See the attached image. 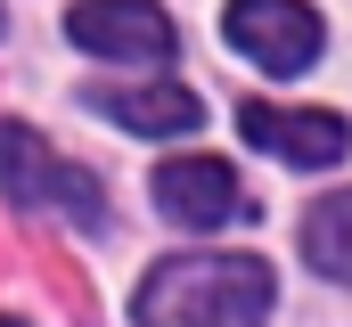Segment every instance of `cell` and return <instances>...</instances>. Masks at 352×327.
Here are the masks:
<instances>
[{"label":"cell","instance_id":"6da1fadb","mask_svg":"<svg viewBox=\"0 0 352 327\" xmlns=\"http://www.w3.org/2000/svg\"><path fill=\"white\" fill-rule=\"evenodd\" d=\"M140 327H263L270 319V262L254 253H173L148 270Z\"/></svg>","mask_w":352,"mask_h":327},{"label":"cell","instance_id":"7a4b0ae2","mask_svg":"<svg viewBox=\"0 0 352 327\" xmlns=\"http://www.w3.org/2000/svg\"><path fill=\"white\" fill-rule=\"evenodd\" d=\"M0 196L16 213H66L74 229H107V188L98 172L66 164L33 123H0Z\"/></svg>","mask_w":352,"mask_h":327},{"label":"cell","instance_id":"3957f363","mask_svg":"<svg viewBox=\"0 0 352 327\" xmlns=\"http://www.w3.org/2000/svg\"><path fill=\"white\" fill-rule=\"evenodd\" d=\"M221 33L263 74H303L320 58V8L311 0H230L221 8Z\"/></svg>","mask_w":352,"mask_h":327},{"label":"cell","instance_id":"277c9868","mask_svg":"<svg viewBox=\"0 0 352 327\" xmlns=\"http://www.w3.org/2000/svg\"><path fill=\"white\" fill-rule=\"evenodd\" d=\"M66 41L90 49V58H140V66H164V58L180 49L173 16H164L156 0H74Z\"/></svg>","mask_w":352,"mask_h":327},{"label":"cell","instance_id":"5b68a950","mask_svg":"<svg viewBox=\"0 0 352 327\" xmlns=\"http://www.w3.org/2000/svg\"><path fill=\"white\" fill-rule=\"evenodd\" d=\"M148 196H156V213L180 221V229H221V221L246 213V188H238V172H230L221 156H173V164H156Z\"/></svg>","mask_w":352,"mask_h":327},{"label":"cell","instance_id":"8992f818","mask_svg":"<svg viewBox=\"0 0 352 327\" xmlns=\"http://www.w3.org/2000/svg\"><path fill=\"white\" fill-rule=\"evenodd\" d=\"M238 131L254 139V148H270L278 164H295V172H320V164H344L352 148V131H344V115H328V106H246L238 115Z\"/></svg>","mask_w":352,"mask_h":327},{"label":"cell","instance_id":"52a82bcc","mask_svg":"<svg viewBox=\"0 0 352 327\" xmlns=\"http://www.w3.org/2000/svg\"><path fill=\"white\" fill-rule=\"evenodd\" d=\"M82 98H90V115H107V123H123V131H148V139L205 123V98L180 90V82H90Z\"/></svg>","mask_w":352,"mask_h":327},{"label":"cell","instance_id":"ba28073f","mask_svg":"<svg viewBox=\"0 0 352 327\" xmlns=\"http://www.w3.org/2000/svg\"><path fill=\"white\" fill-rule=\"evenodd\" d=\"M303 262H311L320 278H336V286H352V188H336V196H320V205L303 213Z\"/></svg>","mask_w":352,"mask_h":327},{"label":"cell","instance_id":"9c48e42d","mask_svg":"<svg viewBox=\"0 0 352 327\" xmlns=\"http://www.w3.org/2000/svg\"><path fill=\"white\" fill-rule=\"evenodd\" d=\"M0 327H25V319H0Z\"/></svg>","mask_w":352,"mask_h":327}]
</instances>
